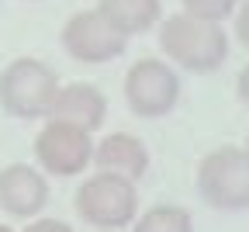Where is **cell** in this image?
Segmentation results:
<instances>
[{"label": "cell", "mask_w": 249, "mask_h": 232, "mask_svg": "<svg viewBox=\"0 0 249 232\" xmlns=\"http://www.w3.org/2000/svg\"><path fill=\"white\" fill-rule=\"evenodd\" d=\"M49 201V184L35 167L24 163H11L0 170V208H7L18 218L38 215Z\"/></svg>", "instance_id": "cell-8"}, {"label": "cell", "mask_w": 249, "mask_h": 232, "mask_svg": "<svg viewBox=\"0 0 249 232\" xmlns=\"http://www.w3.org/2000/svg\"><path fill=\"white\" fill-rule=\"evenodd\" d=\"M35 156L38 163L55 174V177H76L83 174L90 163H93V142H90V132L70 121H52L38 132L35 139Z\"/></svg>", "instance_id": "cell-6"}, {"label": "cell", "mask_w": 249, "mask_h": 232, "mask_svg": "<svg viewBox=\"0 0 249 232\" xmlns=\"http://www.w3.org/2000/svg\"><path fill=\"white\" fill-rule=\"evenodd\" d=\"M160 49L180 70L191 73H214L229 56V35L222 21H208L194 14H170L160 24Z\"/></svg>", "instance_id": "cell-1"}, {"label": "cell", "mask_w": 249, "mask_h": 232, "mask_svg": "<svg viewBox=\"0 0 249 232\" xmlns=\"http://www.w3.org/2000/svg\"><path fill=\"white\" fill-rule=\"evenodd\" d=\"M128 39L101 14V11H80L62 28V49L80 62H111L124 52Z\"/></svg>", "instance_id": "cell-7"}, {"label": "cell", "mask_w": 249, "mask_h": 232, "mask_svg": "<svg viewBox=\"0 0 249 232\" xmlns=\"http://www.w3.org/2000/svg\"><path fill=\"white\" fill-rule=\"evenodd\" d=\"M124 97L139 118H163L180 101V77L163 59H139L124 77Z\"/></svg>", "instance_id": "cell-5"}, {"label": "cell", "mask_w": 249, "mask_h": 232, "mask_svg": "<svg viewBox=\"0 0 249 232\" xmlns=\"http://www.w3.org/2000/svg\"><path fill=\"white\" fill-rule=\"evenodd\" d=\"M24 232H73L66 222H59V218H38V222H31Z\"/></svg>", "instance_id": "cell-15"}, {"label": "cell", "mask_w": 249, "mask_h": 232, "mask_svg": "<svg viewBox=\"0 0 249 232\" xmlns=\"http://www.w3.org/2000/svg\"><path fill=\"white\" fill-rule=\"evenodd\" d=\"M183 11L187 14H194V18H208V21H225L235 7H239V0H180Z\"/></svg>", "instance_id": "cell-13"}, {"label": "cell", "mask_w": 249, "mask_h": 232, "mask_svg": "<svg viewBox=\"0 0 249 232\" xmlns=\"http://www.w3.org/2000/svg\"><path fill=\"white\" fill-rule=\"evenodd\" d=\"M246 149H249V146H246Z\"/></svg>", "instance_id": "cell-18"}, {"label": "cell", "mask_w": 249, "mask_h": 232, "mask_svg": "<svg viewBox=\"0 0 249 232\" xmlns=\"http://www.w3.org/2000/svg\"><path fill=\"white\" fill-rule=\"evenodd\" d=\"M135 232H194V218L180 205H156L139 218Z\"/></svg>", "instance_id": "cell-12"}, {"label": "cell", "mask_w": 249, "mask_h": 232, "mask_svg": "<svg viewBox=\"0 0 249 232\" xmlns=\"http://www.w3.org/2000/svg\"><path fill=\"white\" fill-rule=\"evenodd\" d=\"M197 191L218 212L249 208V149L222 146L197 163Z\"/></svg>", "instance_id": "cell-2"}, {"label": "cell", "mask_w": 249, "mask_h": 232, "mask_svg": "<svg viewBox=\"0 0 249 232\" xmlns=\"http://www.w3.org/2000/svg\"><path fill=\"white\" fill-rule=\"evenodd\" d=\"M0 232H14V229H7V225H0Z\"/></svg>", "instance_id": "cell-17"}, {"label": "cell", "mask_w": 249, "mask_h": 232, "mask_svg": "<svg viewBox=\"0 0 249 232\" xmlns=\"http://www.w3.org/2000/svg\"><path fill=\"white\" fill-rule=\"evenodd\" d=\"M235 35H239V42L249 49V0H242V4H239V14H235Z\"/></svg>", "instance_id": "cell-14"}, {"label": "cell", "mask_w": 249, "mask_h": 232, "mask_svg": "<svg viewBox=\"0 0 249 232\" xmlns=\"http://www.w3.org/2000/svg\"><path fill=\"white\" fill-rule=\"evenodd\" d=\"M93 163L101 167V174H118V177L139 180L149 170V149L142 139L128 135V132H114L101 146H93Z\"/></svg>", "instance_id": "cell-10"}, {"label": "cell", "mask_w": 249, "mask_h": 232, "mask_svg": "<svg viewBox=\"0 0 249 232\" xmlns=\"http://www.w3.org/2000/svg\"><path fill=\"white\" fill-rule=\"evenodd\" d=\"M59 77L42 59H14L0 73V108L14 118H49Z\"/></svg>", "instance_id": "cell-3"}, {"label": "cell", "mask_w": 249, "mask_h": 232, "mask_svg": "<svg viewBox=\"0 0 249 232\" xmlns=\"http://www.w3.org/2000/svg\"><path fill=\"white\" fill-rule=\"evenodd\" d=\"M52 121H70L80 125L87 132L101 128L107 118V97L93 87V83H70V87H59L55 101L49 108Z\"/></svg>", "instance_id": "cell-9"}, {"label": "cell", "mask_w": 249, "mask_h": 232, "mask_svg": "<svg viewBox=\"0 0 249 232\" xmlns=\"http://www.w3.org/2000/svg\"><path fill=\"white\" fill-rule=\"evenodd\" d=\"M97 11L128 39V35H142L160 21L163 4L160 0H101Z\"/></svg>", "instance_id": "cell-11"}, {"label": "cell", "mask_w": 249, "mask_h": 232, "mask_svg": "<svg viewBox=\"0 0 249 232\" xmlns=\"http://www.w3.org/2000/svg\"><path fill=\"white\" fill-rule=\"evenodd\" d=\"M239 101L249 108V62L242 66V73H239Z\"/></svg>", "instance_id": "cell-16"}, {"label": "cell", "mask_w": 249, "mask_h": 232, "mask_svg": "<svg viewBox=\"0 0 249 232\" xmlns=\"http://www.w3.org/2000/svg\"><path fill=\"white\" fill-rule=\"evenodd\" d=\"M76 212L83 222L97 229H121L128 225L139 212V191L135 180L118 177V174H97L83 180L76 191Z\"/></svg>", "instance_id": "cell-4"}]
</instances>
